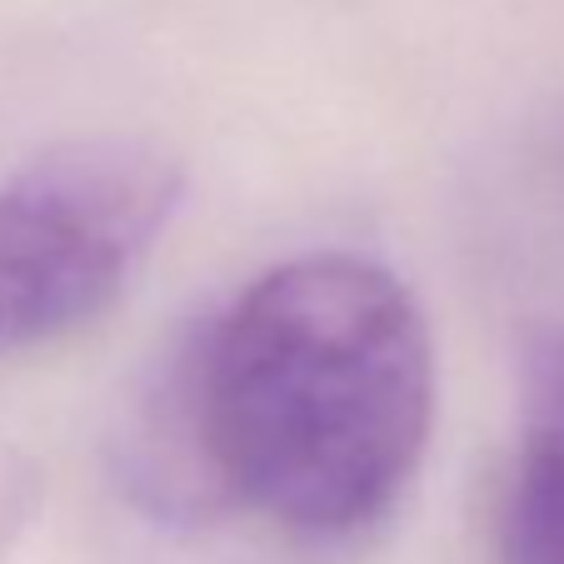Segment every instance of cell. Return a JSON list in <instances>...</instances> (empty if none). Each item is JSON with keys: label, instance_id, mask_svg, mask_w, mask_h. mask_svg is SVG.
Listing matches in <instances>:
<instances>
[{"label": "cell", "instance_id": "7a4b0ae2", "mask_svg": "<svg viewBox=\"0 0 564 564\" xmlns=\"http://www.w3.org/2000/svg\"><path fill=\"white\" fill-rule=\"evenodd\" d=\"M175 200L181 171L135 140H80L0 185V355L110 310Z\"/></svg>", "mask_w": 564, "mask_h": 564}, {"label": "cell", "instance_id": "6da1fadb", "mask_svg": "<svg viewBox=\"0 0 564 564\" xmlns=\"http://www.w3.org/2000/svg\"><path fill=\"white\" fill-rule=\"evenodd\" d=\"M435 425V340L415 295L360 256H300L210 315L160 384L145 479L350 540L410 490Z\"/></svg>", "mask_w": 564, "mask_h": 564}, {"label": "cell", "instance_id": "3957f363", "mask_svg": "<svg viewBox=\"0 0 564 564\" xmlns=\"http://www.w3.org/2000/svg\"><path fill=\"white\" fill-rule=\"evenodd\" d=\"M500 564H564V330L520 360V455L500 510Z\"/></svg>", "mask_w": 564, "mask_h": 564}]
</instances>
